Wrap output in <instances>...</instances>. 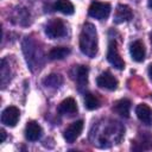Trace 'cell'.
I'll return each instance as SVG.
<instances>
[{"mask_svg": "<svg viewBox=\"0 0 152 152\" xmlns=\"http://www.w3.org/2000/svg\"><path fill=\"white\" fill-rule=\"evenodd\" d=\"M148 76H150V80L152 81V64L148 66Z\"/></svg>", "mask_w": 152, "mask_h": 152, "instance_id": "ffe728a7", "label": "cell"}, {"mask_svg": "<svg viewBox=\"0 0 152 152\" xmlns=\"http://www.w3.org/2000/svg\"><path fill=\"white\" fill-rule=\"evenodd\" d=\"M151 43H152V34H151Z\"/></svg>", "mask_w": 152, "mask_h": 152, "instance_id": "7402d4cb", "label": "cell"}, {"mask_svg": "<svg viewBox=\"0 0 152 152\" xmlns=\"http://www.w3.org/2000/svg\"><path fill=\"white\" fill-rule=\"evenodd\" d=\"M72 78L77 82L80 87H83L88 83V68L84 65H75L71 70Z\"/></svg>", "mask_w": 152, "mask_h": 152, "instance_id": "ba28073f", "label": "cell"}, {"mask_svg": "<svg viewBox=\"0 0 152 152\" xmlns=\"http://www.w3.org/2000/svg\"><path fill=\"white\" fill-rule=\"evenodd\" d=\"M6 139V132L4 129H1V142H4Z\"/></svg>", "mask_w": 152, "mask_h": 152, "instance_id": "d6986e66", "label": "cell"}, {"mask_svg": "<svg viewBox=\"0 0 152 152\" xmlns=\"http://www.w3.org/2000/svg\"><path fill=\"white\" fill-rule=\"evenodd\" d=\"M19 109L14 106H10L7 108L4 109L2 114H1V122L8 127H14L18 124L19 120Z\"/></svg>", "mask_w": 152, "mask_h": 152, "instance_id": "5b68a950", "label": "cell"}, {"mask_svg": "<svg viewBox=\"0 0 152 152\" xmlns=\"http://www.w3.org/2000/svg\"><path fill=\"white\" fill-rule=\"evenodd\" d=\"M148 7L152 10V0H148Z\"/></svg>", "mask_w": 152, "mask_h": 152, "instance_id": "44dd1931", "label": "cell"}, {"mask_svg": "<svg viewBox=\"0 0 152 152\" xmlns=\"http://www.w3.org/2000/svg\"><path fill=\"white\" fill-rule=\"evenodd\" d=\"M96 83L100 88H103L107 90H115L118 87V80L109 71H104L100 74L99 77L96 78Z\"/></svg>", "mask_w": 152, "mask_h": 152, "instance_id": "8992f818", "label": "cell"}, {"mask_svg": "<svg viewBox=\"0 0 152 152\" xmlns=\"http://www.w3.org/2000/svg\"><path fill=\"white\" fill-rule=\"evenodd\" d=\"M129 53L135 62H142L145 58V46L142 42L135 40L129 46Z\"/></svg>", "mask_w": 152, "mask_h": 152, "instance_id": "7c38bea8", "label": "cell"}, {"mask_svg": "<svg viewBox=\"0 0 152 152\" xmlns=\"http://www.w3.org/2000/svg\"><path fill=\"white\" fill-rule=\"evenodd\" d=\"M132 17H133V13L127 5H122V4L118 5V7L115 10V14H114V23L121 24V23L131 20Z\"/></svg>", "mask_w": 152, "mask_h": 152, "instance_id": "9c48e42d", "label": "cell"}, {"mask_svg": "<svg viewBox=\"0 0 152 152\" xmlns=\"http://www.w3.org/2000/svg\"><path fill=\"white\" fill-rule=\"evenodd\" d=\"M107 59L108 62L116 69L122 70L125 68V62L124 59L120 57L119 52H118V48H116V43L115 42H110L108 45V51H107Z\"/></svg>", "mask_w": 152, "mask_h": 152, "instance_id": "277c9868", "label": "cell"}, {"mask_svg": "<svg viewBox=\"0 0 152 152\" xmlns=\"http://www.w3.org/2000/svg\"><path fill=\"white\" fill-rule=\"evenodd\" d=\"M45 33L51 39L63 37L65 34V25L61 19H52L45 26Z\"/></svg>", "mask_w": 152, "mask_h": 152, "instance_id": "3957f363", "label": "cell"}, {"mask_svg": "<svg viewBox=\"0 0 152 152\" xmlns=\"http://www.w3.org/2000/svg\"><path fill=\"white\" fill-rule=\"evenodd\" d=\"M135 114L142 124H145L147 126L152 124V109L147 104H145V103L138 104L135 108Z\"/></svg>", "mask_w": 152, "mask_h": 152, "instance_id": "8fae6325", "label": "cell"}, {"mask_svg": "<svg viewBox=\"0 0 152 152\" xmlns=\"http://www.w3.org/2000/svg\"><path fill=\"white\" fill-rule=\"evenodd\" d=\"M80 50L90 58L95 57L97 53V32L96 27L90 23H86L81 31Z\"/></svg>", "mask_w": 152, "mask_h": 152, "instance_id": "6da1fadb", "label": "cell"}, {"mask_svg": "<svg viewBox=\"0 0 152 152\" xmlns=\"http://www.w3.org/2000/svg\"><path fill=\"white\" fill-rule=\"evenodd\" d=\"M88 13H89V15L91 18H95V19H99V20H103V19L108 18V15L110 13V5L107 4V2L94 1L89 6Z\"/></svg>", "mask_w": 152, "mask_h": 152, "instance_id": "7a4b0ae2", "label": "cell"}, {"mask_svg": "<svg viewBox=\"0 0 152 152\" xmlns=\"http://www.w3.org/2000/svg\"><path fill=\"white\" fill-rule=\"evenodd\" d=\"M43 83L45 87H49V88H58L63 83V78L58 74H51L43 80Z\"/></svg>", "mask_w": 152, "mask_h": 152, "instance_id": "e0dca14e", "label": "cell"}, {"mask_svg": "<svg viewBox=\"0 0 152 152\" xmlns=\"http://www.w3.org/2000/svg\"><path fill=\"white\" fill-rule=\"evenodd\" d=\"M42 127L36 122V121H30L27 122L25 127V138L30 141H36L42 137Z\"/></svg>", "mask_w": 152, "mask_h": 152, "instance_id": "30bf717a", "label": "cell"}, {"mask_svg": "<svg viewBox=\"0 0 152 152\" xmlns=\"http://www.w3.org/2000/svg\"><path fill=\"white\" fill-rule=\"evenodd\" d=\"M82 129H83V121L77 120V121H75L68 126V128L64 131L63 137L66 140V142H74L78 138V135L81 134Z\"/></svg>", "mask_w": 152, "mask_h": 152, "instance_id": "52a82bcc", "label": "cell"}, {"mask_svg": "<svg viewBox=\"0 0 152 152\" xmlns=\"http://www.w3.org/2000/svg\"><path fill=\"white\" fill-rule=\"evenodd\" d=\"M84 106L87 109L89 110H94V109H97L100 107V100L97 96H95L94 94H90V93H87L84 95Z\"/></svg>", "mask_w": 152, "mask_h": 152, "instance_id": "ac0fdd59", "label": "cell"}, {"mask_svg": "<svg viewBox=\"0 0 152 152\" xmlns=\"http://www.w3.org/2000/svg\"><path fill=\"white\" fill-rule=\"evenodd\" d=\"M55 8L59 12H62L63 14H66V15H70L74 13L75 8H74V5L69 1V0H57L56 4H55Z\"/></svg>", "mask_w": 152, "mask_h": 152, "instance_id": "2e32d148", "label": "cell"}, {"mask_svg": "<svg viewBox=\"0 0 152 152\" xmlns=\"http://www.w3.org/2000/svg\"><path fill=\"white\" fill-rule=\"evenodd\" d=\"M58 112L65 115H74L77 112V103L72 97H68L63 100L58 107Z\"/></svg>", "mask_w": 152, "mask_h": 152, "instance_id": "4fadbf2b", "label": "cell"}, {"mask_svg": "<svg viewBox=\"0 0 152 152\" xmlns=\"http://www.w3.org/2000/svg\"><path fill=\"white\" fill-rule=\"evenodd\" d=\"M69 53H70V49L64 48V46H56V48H53V49L50 50V52H49V58L52 59V61L63 59V58H65Z\"/></svg>", "mask_w": 152, "mask_h": 152, "instance_id": "9a60e30c", "label": "cell"}, {"mask_svg": "<svg viewBox=\"0 0 152 152\" xmlns=\"http://www.w3.org/2000/svg\"><path fill=\"white\" fill-rule=\"evenodd\" d=\"M113 109L121 116L128 118L129 116V109H131V101L128 99H121L114 103Z\"/></svg>", "mask_w": 152, "mask_h": 152, "instance_id": "5bb4252c", "label": "cell"}]
</instances>
